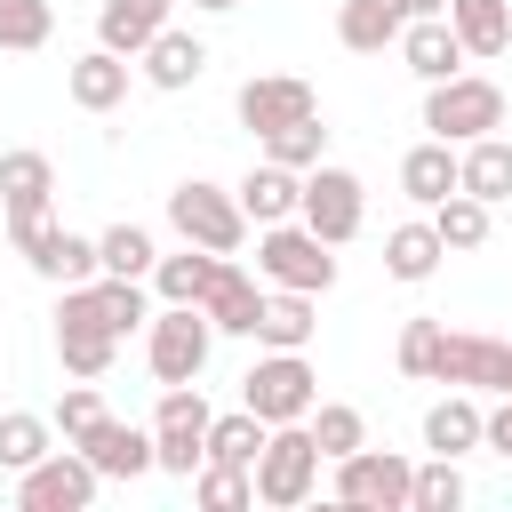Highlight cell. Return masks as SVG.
<instances>
[{"label": "cell", "instance_id": "obj_12", "mask_svg": "<svg viewBox=\"0 0 512 512\" xmlns=\"http://www.w3.org/2000/svg\"><path fill=\"white\" fill-rule=\"evenodd\" d=\"M296 216H304L328 248H344V240L368 224V184H360L352 168H328V160H320V168L304 176V208H296Z\"/></svg>", "mask_w": 512, "mask_h": 512}, {"label": "cell", "instance_id": "obj_8", "mask_svg": "<svg viewBox=\"0 0 512 512\" xmlns=\"http://www.w3.org/2000/svg\"><path fill=\"white\" fill-rule=\"evenodd\" d=\"M424 128L448 136V144L496 136V128H504V88H496V80H472V72L432 80V88H424Z\"/></svg>", "mask_w": 512, "mask_h": 512}, {"label": "cell", "instance_id": "obj_39", "mask_svg": "<svg viewBox=\"0 0 512 512\" xmlns=\"http://www.w3.org/2000/svg\"><path fill=\"white\" fill-rule=\"evenodd\" d=\"M408 504H416V512H456V504H464V472H456V456H432V464H416V488H408Z\"/></svg>", "mask_w": 512, "mask_h": 512}, {"label": "cell", "instance_id": "obj_4", "mask_svg": "<svg viewBox=\"0 0 512 512\" xmlns=\"http://www.w3.org/2000/svg\"><path fill=\"white\" fill-rule=\"evenodd\" d=\"M56 360H64L72 376H104V368L120 360V328H112L96 280L64 288V304H56Z\"/></svg>", "mask_w": 512, "mask_h": 512}, {"label": "cell", "instance_id": "obj_19", "mask_svg": "<svg viewBox=\"0 0 512 512\" xmlns=\"http://www.w3.org/2000/svg\"><path fill=\"white\" fill-rule=\"evenodd\" d=\"M64 88H72V104H80V112H112V104H128V56L96 40L88 56H72Z\"/></svg>", "mask_w": 512, "mask_h": 512}, {"label": "cell", "instance_id": "obj_38", "mask_svg": "<svg viewBox=\"0 0 512 512\" xmlns=\"http://www.w3.org/2000/svg\"><path fill=\"white\" fill-rule=\"evenodd\" d=\"M48 32H56V8L48 0H0V48H48Z\"/></svg>", "mask_w": 512, "mask_h": 512}, {"label": "cell", "instance_id": "obj_23", "mask_svg": "<svg viewBox=\"0 0 512 512\" xmlns=\"http://www.w3.org/2000/svg\"><path fill=\"white\" fill-rule=\"evenodd\" d=\"M136 72H144V80H152L160 96H176V88H192V80L208 72V48H200L192 32H176V24H168V32H160V40L144 48V64H136Z\"/></svg>", "mask_w": 512, "mask_h": 512}, {"label": "cell", "instance_id": "obj_30", "mask_svg": "<svg viewBox=\"0 0 512 512\" xmlns=\"http://www.w3.org/2000/svg\"><path fill=\"white\" fill-rule=\"evenodd\" d=\"M264 440H272V424H264L256 408H232V416L208 424V464H240V472H256Z\"/></svg>", "mask_w": 512, "mask_h": 512}, {"label": "cell", "instance_id": "obj_37", "mask_svg": "<svg viewBox=\"0 0 512 512\" xmlns=\"http://www.w3.org/2000/svg\"><path fill=\"white\" fill-rule=\"evenodd\" d=\"M192 496H200L208 512H240V504H256V472H240V464H200V472H192Z\"/></svg>", "mask_w": 512, "mask_h": 512}, {"label": "cell", "instance_id": "obj_31", "mask_svg": "<svg viewBox=\"0 0 512 512\" xmlns=\"http://www.w3.org/2000/svg\"><path fill=\"white\" fill-rule=\"evenodd\" d=\"M464 192L488 200V208L512 200V144H504V136H472V144H464Z\"/></svg>", "mask_w": 512, "mask_h": 512}, {"label": "cell", "instance_id": "obj_33", "mask_svg": "<svg viewBox=\"0 0 512 512\" xmlns=\"http://www.w3.org/2000/svg\"><path fill=\"white\" fill-rule=\"evenodd\" d=\"M96 256H104V272H120V280H152V264H160V248H152L144 224H112V232H96Z\"/></svg>", "mask_w": 512, "mask_h": 512}, {"label": "cell", "instance_id": "obj_42", "mask_svg": "<svg viewBox=\"0 0 512 512\" xmlns=\"http://www.w3.org/2000/svg\"><path fill=\"white\" fill-rule=\"evenodd\" d=\"M480 448H496V456L512 464V392H504V408H488V424H480Z\"/></svg>", "mask_w": 512, "mask_h": 512}, {"label": "cell", "instance_id": "obj_16", "mask_svg": "<svg viewBox=\"0 0 512 512\" xmlns=\"http://www.w3.org/2000/svg\"><path fill=\"white\" fill-rule=\"evenodd\" d=\"M400 56H408V72H416L424 88L464 72V40H456V24H448V16H408V32H400Z\"/></svg>", "mask_w": 512, "mask_h": 512}, {"label": "cell", "instance_id": "obj_17", "mask_svg": "<svg viewBox=\"0 0 512 512\" xmlns=\"http://www.w3.org/2000/svg\"><path fill=\"white\" fill-rule=\"evenodd\" d=\"M456 184H464V152H456L448 136H424V144L400 160V192H408L416 208H440Z\"/></svg>", "mask_w": 512, "mask_h": 512}, {"label": "cell", "instance_id": "obj_5", "mask_svg": "<svg viewBox=\"0 0 512 512\" xmlns=\"http://www.w3.org/2000/svg\"><path fill=\"white\" fill-rule=\"evenodd\" d=\"M208 352H216V320L200 304H168V312L144 320V360H152L160 384H200Z\"/></svg>", "mask_w": 512, "mask_h": 512}, {"label": "cell", "instance_id": "obj_35", "mask_svg": "<svg viewBox=\"0 0 512 512\" xmlns=\"http://www.w3.org/2000/svg\"><path fill=\"white\" fill-rule=\"evenodd\" d=\"M312 440H320V456L336 464V456H352V448H368V424H360V408H344V400H320L312 416Z\"/></svg>", "mask_w": 512, "mask_h": 512}, {"label": "cell", "instance_id": "obj_10", "mask_svg": "<svg viewBox=\"0 0 512 512\" xmlns=\"http://www.w3.org/2000/svg\"><path fill=\"white\" fill-rule=\"evenodd\" d=\"M104 488V472L80 456V448H48L32 472H16V504L24 512H88Z\"/></svg>", "mask_w": 512, "mask_h": 512}, {"label": "cell", "instance_id": "obj_11", "mask_svg": "<svg viewBox=\"0 0 512 512\" xmlns=\"http://www.w3.org/2000/svg\"><path fill=\"white\" fill-rule=\"evenodd\" d=\"M416 488V464L392 456V448H352L336 456V504H360V512H400Z\"/></svg>", "mask_w": 512, "mask_h": 512}, {"label": "cell", "instance_id": "obj_26", "mask_svg": "<svg viewBox=\"0 0 512 512\" xmlns=\"http://www.w3.org/2000/svg\"><path fill=\"white\" fill-rule=\"evenodd\" d=\"M48 192H56V160L48 152H0V216L48 208Z\"/></svg>", "mask_w": 512, "mask_h": 512}, {"label": "cell", "instance_id": "obj_21", "mask_svg": "<svg viewBox=\"0 0 512 512\" xmlns=\"http://www.w3.org/2000/svg\"><path fill=\"white\" fill-rule=\"evenodd\" d=\"M200 312L216 320V336H256V312H264V288L224 256L216 264V280H208V296H200Z\"/></svg>", "mask_w": 512, "mask_h": 512}, {"label": "cell", "instance_id": "obj_27", "mask_svg": "<svg viewBox=\"0 0 512 512\" xmlns=\"http://www.w3.org/2000/svg\"><path fill=\"white\" fill-rule=\"evenodd\" d=\"M448 24L464 56H504L512 48V0H448Z\"/></svg>", "mask_w": 512, "mask_h": 512}, {"label": "cell", "instance_id": "obj_43", "mask_svg": "<svg viewBox=\"0 0 512 512\" xmlns=\"http://www.w3.org/2000/svg\"><path fill=\"white\" fill-rule=\"evenodd\" d=\"M408 16H448V0H408Z\"/></svg>", "mask_w": 512, "mask_h": 512}, {"label": "cell", "instance_id": "obj_34", "mask_svg": "<svg viewBox=\"0 0 512 512\" xmlns=\"http://www.w3.org/2000/svg\"><path fill=\"white\" fill-rule=\"evenodd\" d=\"M432 232H440L448 248H480V240H488V200H472V192L456 184V192L432 208Z\"/></svg>", "mask_w": 512, "mask_h": 512}, {"label": "cell", "instance_id": "obj_3", "mask_svg": "<svg viewBox=\"0 0 512 512\" xmlns=\"http://www.w3.org/2000/svg\"><path fill=\"white\" fill-rule=\"evenodd\" d=\"M168 224H176V240L216 248V256H240V240H248V208H240V192L200 184V176H184V184L168 192Z\"/></svg>", "mask_w": 512, "mask_h": 512}, {"label": "cell", "instance_id": "obj_2", "mask_svg": "<svg viewBox=\"0 0 512 512\" xmlns=\"http://www.w3.org/2000/svg\"><path fill=\"white\" fill-rule=\"evenodd\" d=\"M256 272H264L272 288H304V296H328V288H336V256H328V240H320L304 216L256 224Z\"/></svg>", "mask_w": 512, "mask_h": 512}, {"label": "cell", "instance_id": "obj_22", "mask_svg": "<svg viewBox=\"0 0 512 512\" xmlns=\"http://www.w3.org/2000/svg\"><path fill=\"white\" fill-rule=\"evenodd\" d=\"M408 32V0H344L336 8V40L352 56H376V48H400Z\"/></svg>", "mask_w": 512, "mask_h": 512}, {"label": "cell", "instance_id": "obj_13", "mask_svg": "<svg viewBox=\"0 0 512 512\" xmlns=\"http://www.w3.org/2000/svg\"><path fill=\"white\" fill-rule=\"evenodd\" d=\"M432 384H456V392H504V384H512V344L448 328V336H440V360H432Z\"/></svg>", "mask_w": 512, "mask_h": 512}, {"label": "cell", "instance_id": "obj_24", "mask_svg": "<svg viewBox=\"0 0 512 512\" xmlns=\"http://www.w3.org/2000/svg\"><path fill=\"white\" fill-rule=\"evenodd\" d=\"M312 296L304 288H272L264 296V312H256V344H272V352H304L312 344Z\"/></svg>", "mask_w": 512, "mask_h": 512}, {"label": "cell", "instance_id": "obj_7", "mask_svg": "<svg viewBox=\"0 0 512 512\" xmlns=\"http://www.w3.org/2000/svg\"><path fill=\"white\" fill-rule=\"evenodd\" d=\"M320 440H312V424H272V440H264V456H256V504H272V512H288V504H304L312 488H320Z\"/></svg>", "mask_w": 512, "mask_h": 512}, {"label": "cell", "instance_id": "obj_15", "mask_svg": "<svg viewBox=\"0 0 512 512\" xmlns=\"http://www.w3.org/2000/svg\"><path fill=\"white\" fill-rule=\"evenodd\" d=\"M104 480H144V472H160V456H152V432L144 424H120V416H96L80 440H72Z\"/></svg>", "mask_w": 512, "mask_h": 512}, {"label": "cell", "instance_id": "obj_18", "mask_svg": "<svg viewBox=\"0 0 512 512\" xmlns=\"http://www.w3.org/2000/svg\"><path fill=\"white\" fill-rule=\"evenodd\" d=\"M168 16H176V0H104L96 8V40L120 48V56H144L168 32Z\"/></svg>", "mask_w": 512, "mask_h": 512}, {"label": "cell", "instance_id": "obj_9", "mask_svg": "<svg viewBox=\"0 0 512 512\" xmlns=\"http://www.w3.org/2000/svg\"><path fill=\"white\" fill-rule=\"evenodd\" d=\"M208 400H200V384H168L160 392V408H152V456H160V472H176V480H192L200 464H208Z\"/></svg>", "mask_w": 512, "mask_h": 512}, {"label": "cell", "instance_id": "obj_14", "mask_svg": "<svg viewBox=\"0 0 512 512\" xmlns=\"http://www.w3.org/2000/svg\"><path fill=\"white\" fill-rule=\"evenodd\" d=\"M312 112H320V96H312L296 72L240 80V128H248V136H280V128H296V120H312Z\"/></svg>", "mask_w": 512, "mask_h": 512}, {"label": "cell", "instance_id": "obj_44", "mask_svg": "<svg viewBox=\"0 0 512 512\" xmlns=\"http://www.w3.org/2000/svg\"><path fill=\"white\" fill-rule=\"evenodd\" d=\"M192 8H248V0H192Z\"/></svg>", "mask_w": 512, "mask_h": 512}, {"label": "cell", "instance_id": "obj_28", "mask_svg": "<svg viewBox=\"0 0 512 512\" xmlns=\"http://www.w3.org/2000/svg\"><path fill=\"white\" fill-rule=\"evenodd\" d=\"M440 256H448V240L432 232V216H424V224H392V232H384V272H392V280H432V272H440Z\"/></svg>", "mask_w": 512, "mask_h": 512}, {"label": "cell", "instance_id": "obj_40", "mask_svg": "<svg viewBox=\"0 0 512 512\" xmlns=\"http://www.w3.org/2000/svg\"><path fill=\"white\" fill-rule=\"evenodd\" d=\"M440 336H448L440 320H408V328H400V376H424V384H432V360H440Z\"/></svg>", "mask_w": 512, "mask_h": 512}, {"label": "cell", "instance_id": "obj_29", "mask_svg": "<svg viewBox=\"0 0 512 512\" xmlns=\"http://www.w3.org/2000/svg\"><path fill=\"white\" fill-rule=\"evenodd\" d=\"M216 264H224V256H216V248H192V240H184V256H160V264H152L160 304H200L208 280H216Z\"/></svg>", "mask_w": 512, "mask_h": 512}, {"label": "cell", "instance_id": "obj_36", "mask_svg": "<svg viewBox=\"0 0 512 512\" xmlns=\"http://www.w3.org/2000/svg\"><path fill=\"white\" fill-rule=\"evenodd\" d=\"M264 160H280V168H320L328 160V128H320V112L312 120H296V128H280V136H264Z\"/></svg>", "mask_w": 512, "mask_h": 512}, {"label": "cell", "instance_id": "obj_32", "mask_svg": "<svg viewBox=\"0 0 512 512\" xmlns=\"http://www.w3.org/2000/svg\"><path fill=\"white\" fill-rule=\"evenodd\" d=\"M48 448H56V424L48 416H32V408H8L0 416V472H32Z\"/></svg>", "mask_w": 512, "mask_h": 512}, {"label": "cell", "instance_id": "obj_1", "mask_svg": "<svg viewBox=\"0 0 512 512\" xmlns=\"http://www.w3.org/2000/svg\"><path fill=\"white\" fill-rule=\"evenodd\" d=\"M8 224V240H16V256L40 272V280H56V288H80V280H96L104 272V256H96V240H80V232H64L48 208H24V216H0Z\"/></svg>", "mask_w": 512, "mask_h": 512}, {"label": "cell", "instance_id": "obj_20", "mask_svg": "<svg viewBox=\"0 0 512 512\" xmlns=\"http://www.w3.org/2000/svg\"><path fill=\"white\" fill-rule=\"evenodd\" d=\"M232 192H240L248 224H288V216L304 208V168H280V160H264V168H248Z\"/></svg>", "mask_w": 512, "mask_h": 512}, {"label": "cell", "instance_id": "obj_6", "mask_svg": "<svg viewBox=\"0 0 512 512\" xmlns=\"http://www.w3.org/2000/svg\"><path fill=\"white\" fill-rule=\"evenodd\" d=\"M240 408H256L264 424H304L320 408V376L304 352H264L248 376H240Z\"/></svg>", "mask_w": 512, "mask_h": 512}, {"label": "cell", "instance_id": "obj_45", "mask_svg": "<svg viewBox=\"0 0 512 512\" xmlns=\"http://www.w3.org/2000/svg\"><path fill=\"white\" fill-rule=\"evenodd\" d=\"M504 392H512V384H504Z\"/></svg>", "mask_w": 512, "mask_h": 512}, {"label": "cell", "instance_id": "obj_25", "mask_svg": "<svg viewBox=\"0 0 512 512\" xmlns=\"http://www.w3.org/2000/svg\"><path fill=\"white\" fill-rule=\"evenodd\" d=\"M480 424H488V416L472 408V392L448 384V400L424 408V448H432V456H464V448H480Z\"/></svg>", "mask_w": 512, "mask_h": 512}, {"label": "cell", "instance_id": "obj_41", "mask_svg": "<svg viewBox=\"0 0 512 512\" xmlns=\"http://www.w3.org/2000/svg\"><path fill=\"white\" fill-rule=\"evenodd\" d=\"M96 416H104V400H96V376H80V384H64V400H56V416H48V424H56L64 440H80Z\"/></svg>", "mask_w": 512, "mask_h": 512}]
</instances>
